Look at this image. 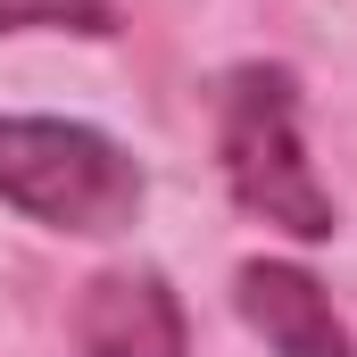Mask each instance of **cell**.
<instances>
[{
  "mask_svg": "<svg viewBox=\"0 0 357 357\" xmlns=\"http://www.w3.org/2000/svg\"><path fill=\"white\" fill-rule=\"evenodd\" d=\"M216 167L250 216H266L291 241H333V191L299 142V75L291 67H233L216 84Z\"/></svg>",
  "mask_w": 357,
  "mask_h": 357,
  "instance_id": "cell-1",
  "label": "cell"
},
{
  "mask_svg": "<svg viewBox=\"0 0 357 357\" xmlns=\"http://www.w3.org/2000/svg\"><path fill=\"white\" fill-rule=\"evenodd\" d=\"M0 199L50 233H125L150 199V175L133 167V150H116L108 133L67 125V116H8L0 108Z\"/></svg>",
  "mask_w": 357,
  "mask_h": 357,
  "instance_id": "cell-2",
  "label": "cell"
},
{
  "mask_svg": "<svg viewBox=\"0 0 357 357\" xmlns=\"http://www.w3.org/2000/svg\"><path fill=\"white\" fill-rule=\"evenodd\" d=\"M75 349L84 357H191L183 299L150 266H108L75 299Z\"/></svg>",
  "mask_w": 357,
  "mask_h": 357,
  "instance_id": "cell-3",
  "label": "cell"
},
{
  "mask_svg": "<svg viewBox=\"0 0 357 357\" xmlns=\"http://www.w3.org/2000/svg\"><path fill=\"white\" fill-rule=\"evenodd\" d=\"M233 307L274 357H357L349 324L333 316V291L291 258H250L233 274Z\"/></svg>",
  "mask_w": 357,
  "mask_h": 357,
  "instance_id": "cell-4",
  "label": "cell"
},
{
  "mask_svg": "<svg viewBox=\"0 0 357 357\" xmlns=\"http://www.w3.org/2000/svg\"><path fill=\"white\" fill-rule=\"evenodd\" d=\"M0 33H91V42H108L116 8L108 0H0Z\"/></svg>",
  "mask_w": 357,
  "mask_h": 357,
  "instance_id": "cell-5",
  "label": "cell"
}]
</instances>
